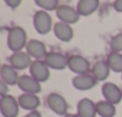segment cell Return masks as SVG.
I'll use <instances>...</instances> for the list:
<instances>
[{"label":"cell","mask_w":122,"mask_h":117,"mask_svg":"<svg viewBox=\"0 0 122 117\" xmlns=\"http://www.w3.org/2000/svg\"><path fill=\"white\" fill-rule=\"evenodd\" d=\"M107 62L111 71L116 73H122V54L121 53H116V51L110 53L108 55Z\"/></svg>","instance_id":"44dd1931"},{"label":"cell","mask_w":122,"mask_h":117,"mask_svg":"<svg viewBox=\"0 0 122 117\" xmlns=\"http://www.w3.org/2000/svg\"><path fill=\"white\" fill-rule=\"evenodd\" d=\"M24 117H42V115H41L40 111L35 110V111H30V112H29L28 115H25Z\"/></svg>","instance_id":"4316f807"},{"label":"cell","mask_w":122,"mask_h":117,"mask_svg":"<svg viewBox=\"0 0 122 117\" xmlns=\"http://www.w3.org/2000/svg\"><path fill=\"white\" fill-rule=\"evenodd\" d=\"M73 73L77 75L80 74H87L90 71V63L85 57L80 55H71L68 57V66H67Z\"/></svg>","instance_id":"52a82bcc"},{"label":"cell","mask_w":122,"mask_h":117,"mask_svg":"<svg viewBox=\"0 0 122 117\" xmlns=\"http://www.w3.org/2000/svg\"><path fill=\"white\" fill-rule=\"evenodd\" d=\"M30 75L32 78H35L40 83L47 81L49 79V77H50L49 67L46 65L44 61L35 60V61H32V63L30 66Z\"/></svg>","instance_id":"9c48e42d"},{"label":"cell","mask_w":122,"mask_h":117,"mask_svg":"<svg viewBox=\"0 0 122 117\" xmlns=\"http://www.w3.org/2000/svg\"><path fill=\"white\" fill-rule=\"evenodd\" d=\"M28 42H26V32L23 28L20 26H13L10 31H9V36H7V45L9 48L13 51H22V49L24 47H26Z\"/></svg>","instance_id":"6da1fadb"},{"label":"cell","mask_w":122,"mask_h":117,"mask_svg":"<svg viewBox=\"0 0 122 117\" xmlns=\"http://www.w3.org/2000/svg\"><path fill=\"white\" fill-rule=\"evenodd\" d=\"M1 80L4 83H6L9 86L12 85H17L18 80H19V75L17 73V69H15L11 65H4L1 67Z\"/></svg>","instance_id":"ac0fdd59"},{"label":"cell","mask_w":122,"mask_h":117,"mask_svg":"<svg viewBox=\"0 0 122 117\" xmlns=\"http://www.w3.org/2000/svg\"><path fill=\"white\" fill-rule=\"evenodd\" d=\"M102 94L104 97V100L111 103V104H118L122 100V90L112 84V83H105L102 86Z\"/></svg>","instance_id":"ba28073f"},{"label":"cell","mask_w":122,"mask_h":117,"mask_svg":"<svg viewBox=\"0 0 122 117\" xmlns=\"http://www.w3.org/2000/svg\"><path fill=\"white\" fill-rule=\"evenodd\" d=\"M77 110H78L79 117H96V115H97L96 104L89 98L80 99L78 103Z\"/></svg>","instance_id":"5bb4252c"},{"label":"cell","mask_w":122,"mask_h":117,"mask_svg":"<svg viewBox=\"0 0 122 117\" xmlns=\"http://www.w3.org/2000/svg\"><path fill=\"white\" fill-rule=\"evenodd\" d=\"M53 30H54L56 38H59L62 42H70L73 38V29L71 28V25H68L66 23H62V22L56 23L54 25Z\"/></svg>","instance_id":"2e32d148"},{"label":"cell","mask_w":122,"mask_h":117,"mask_svg":"<svg viewBox=\"0 0 122 117\" xmlns=\"http://www.w3.org/2000/svg\"><path fill=\"white\" fill-rule=\"evenodd\" d=\"M110 48L112 51H116V53H120L122 51V32L115 35L111 41H110Z\"/></svg>","instance_id":"603a6c76"},{"label":"cell","mask_w":122,"mask_h":117,"mask_svg":"<svg viewBox=\"0 0 122 117\" xmlns=\"http://www.w3.org/2000/svg\"><path fill=\"white\" fill-rule=\"evenodd\" d=\"M114 9L117 12H122V0H115L114 1Z\"/></svg>","instance_id":"484cf974"},{"label":"cell","mask_w":122,"mask_h":117,"mask_svg":"<svg viewBox=\"0 0 122 117\" xmlns=\"http://www.w3.org/2000/svg\"><path fill=\"white\" fill-rule=\"evenodd\" d=\"M47 105L56 115H60V116H66L67 115L68 104H67L66 99L61 94H59V93L53 92V93L48 94V97H47Z\"/></svg>","instance_id":"7a4b0ae2"},{"label":"cell","mask_w":122,"mask_h":117,"mask_svg":"<svg viewBox=\"0 0 122 117\" xmlns=\"http://www.w3.org/2000/svg\"><path fill=\"white\" fill-rule=\"evenodd\" d=\"M17 85L24 93L37 94V93L41 92V83L37 81L31 75H26V74L25 75H20Z\"/></svg>","instance_id":"30bf717a"},{"label":"cell","mask_w":122,"mask_h":117,"mask_svg":"<svg viewBox=\"0 0 122 117\" xmlns=\"http://www.w3.org/2000/svg\"><path fill=\"white\" fill-rule=\"evenodd\" d=\"M97 84V80L95 79V77L92 74H80V75H76L72 79V85L74 88L80 90V91H86V90H91L92 87H95Z\"/></svg>","instance_id":"7c38bea8"},{"label":"cell","mask_w":122,"mask_h":117,"mask_svg":"<svg viewBox=\"0 0 122 117\" xmlns=\"http://www.w3.org/2000/svg\"><path fill=\"white\" fill-rule=\"evenodd\" d=\"M0 110L4 117H17L19 112V103L13 96L6 94L0 99Z\"/></svg>","instance_id":"3957f363"},{"label":"cell","mask_w":122,"mask_h":117,"mask_svg":"<svg viewBox=\"0 0 122 117\" xmlns=\"http://www.w3.org/2000/svg\"><path fill=\"white\" fill-rule=\"evenodd\" d=\"M65 117H79L78 115H74V113H67Z\"/></svg>","instance_id":"83f0119b"},{"label":"cell","mask_w":122,"mask_h":117,"mask_svg":"<svg viewBox=\"0 0 122 117\" xmlns=\"http://www.w3.org/2000/svg\"><path fill=\"white\" fill-rule=\"evenodd\" d=\"M18 103L19 106L24 110H29V111H35L40 104L41 100L37 97V94H30V93H23L18 97Z\"/></svg>","instance_id":"9a60e30c"},{"label":"cell","mask_w":122,"mask_h":117,"mask_svg":"<svg viewBox=\"0 0 122 117\" xmlns=\"http://www.w3.org/2000/svg\"><path fill=\"white\" fill-rule=\"evenodd\" d=\"M97 115L101 117H114L116 115V107L114 104L107 100H99L96 103Z\"/></svg>","instance_id":"ffe728a7"},{"label":"cell","mask_w":122,"mask_h":117,"mask_svg":"<svg viewBox=\"0 0 122 117\" xmlns=\"http://www.w3.org/2000/svg\"><path fill=\"white\" fill-rule=\"evenodd\" d=\"M26 53L36 58V60H41V58H44L47 55V49L43 42L37 41V39H30L26 44Z\"/></svg>","instance_id":"4fadbf2b"},{"label":"cell","mask_w":122,"mask_h":117,"mask_svg":"<svg viewBox=\"0 0 122 117\" xmlns=\"http://www.w3.org/2000/svg\"><path fill=\"white\" fill-rule=\"evenodd\" d=\"M34 26L35 30L41 34L46 35L51 30V17L46 11H38L34 16Z\"/></svg>","instance_id":"5b68a950"},{"label":"cell","mask_w":122,"mask_h":117,"mask_svg":"<svg viewBox=\"0 0 122 117\" xmlns=\"http://www.w3.org/2000/svg\"><path fill=\"white\" fill-rule=\"evenodd\" d=\"M35 3L46 11H56L59 5V0H35Z\"/></svg>","instance_id":"7402d4cb"},{"label":"cell","mask_w":122,"mask_h":117,"mask_svg":"<svg viewBox=\"0 0 122 117\" xmlns=\"http://www.w3.org/2000/svg\"><path fill=\"white\" fill-rule=\"evenodd\" d=\"M10 65L15 68V69H25L28 67L31 66L32 61H31V56L28 54V53H24V51H17V53H13L11 56H10Z\"/></svg>","instance_id":"8fae6325"},{"label":"cell","mask_w":122,"mask_h":117,"mask_svg":"<svg viewBox=\"0 0 122 117\" xmlns=\"http://www.w3.org/2000/svg\"><path fill=\"white\" fill-rule=\"evenodd\" d=\"M7 91H9V85L1 80V81H0V94H1V97L3 96H6L7 94Z\"/></svg>","instance_id":"d4e9b609"},{"label":"cell","mask_w":122,"mask_h":117,"mask_svg":"<svg viewBox=\"0 0 122 117\" xmlns=\"http://www.w3.org/2000/svg\"><path fill=\"white\" fill-rule=\"evenodd\" d=\"M46 65L51 68V69H65L68 66V58L61 53H56V51H49L47 53L44 60Z\"/></svg>","instance_id":"277c9868"},{"label":"cell","mask_w":122,"mask_h":117,"mask_svg":"<svg viewBox=\"0 0 122 117\" xmlns=\"http://www.w3.org/2000/svg\"><path fill=\"white\" fill-rule=\"evenodd\" d=\"M4 1L6 3V5H7L9 7H11V9H17V7L20 5L22 0H4Z\"/></svg>","instance_id":"cb8c5ba5"},{"label":"cell","mask_w":122,"mask_h":117,"mask_svg":"<svg viewBox=\"0 0 122 117\" xmlns=\"http://www.w3.org/2000/svg\"><path fill=\"white\" fill-rule=\"evenodd\" d=\"M110 71L111 69H110L108 62L107 61H103V60L97 61L92 66V75L95 77V79L97 81H104L109 77Z\"/></svg>","instance_id":"e0dca14e"},{"label":"cell","mask_w":122,"mask_h":117,"mask_svg":"<svg viewBox=\"0 0 122 117\" xmlns=\"http://www.w3.org/2000/svg\"><path fill=\"white\" fill-rule=\"evenodd\" d=\"M99 6V0H79L77 5V11L80 16L92 15Z\"/></svg>","instance_id":"d6986e66"},{"label":"cell","mask_w":122,"mask_h":117,"mask_svg":"<svg viewBox=\"0 0 122 117\" xmlns=\"http://www.w3.org/2000/svg\"><path fill=\"white\" fill-rule=\"evenodd\" d=\"M56 17L60 19V22L71 25V24H74L79 20L80 15L76 9H73L71 6L60 5L56 10Z\"/></svg>","instance_id":"8992f818"}]
</instances>
